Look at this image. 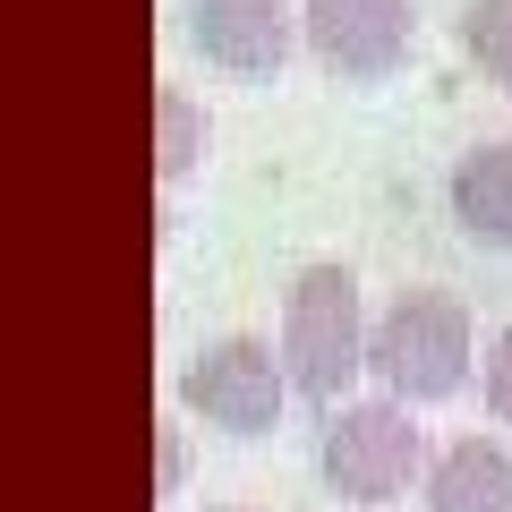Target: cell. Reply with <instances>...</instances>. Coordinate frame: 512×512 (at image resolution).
<instances>
[{"label": "cell", "instance_id": "obj_5", "mask_svg": "<svg viewBox=\"0 0 512 512\" xmlns=\"http://www.w3.org/2000/svg\"><path fill=\"white\" fill-rule=\"evenodd\" d=\"M299 35L333 77H393L410 60V0H308Z\"/></svg>", "mask_w": 512, "mask_h": 512}, {"label": "cell", "instance_id": "obj_11", "mask_svg": "<svg viewBox=\"0 0 512 512\" xmlns=\"http://www.w3.org/2000/svg\"><path fill=\"white\" fill-rule=\"evenodd\" d=\"M487 410H495V419L512 427V325H504V333L487 342Z\"/></svg>", "mask_w": 512, "mask_h": 512}, {"label": "cell", "instance_id": "obj_13", "mask_svg": "<svg viewBox=\"0 0 512 512\" xmlns=\"http://www.w3.org/2000/svg\"><path fill=\"white\" fill-rule=\"evenodd\" d=\"M222 512H231V504H222Z\"/></svg>", "mask_w": 512, "mask_h": 512}, {"label": "cell", "instance_id": "obj_6", "mask_svg": "<svg viewBox=\"0 0 512 512\" xmlns=\"http://www.w3.org/2000/svg\"><path fill=\"white\" fill-rule=\"evenodd\" d=\"M188 43L231 77H274L299 43L291 0H188Z\"/></svg>", "mask_w": 512, "mask_h": 512}, {"label": "cell", "instance_id": "obj_3", "mask_svg": "<svg viewBox=\"0 0 512 512\" xmlns=\"http://www.w3.org/2000/svg\"><path fill=\"white\" fill-rule=\"evenodd\" d=\"M316 470L342 504H393L410 495V478H427V436L410 419V402H342L325 419V444H316Z\"/></svg>", "mask_w": 512, "mask_h": 512}, {"label": "cell", "instance_id": "obj_10", "mask_svg": "<svg viewBox=\"0 0 512 512\" xmlns=\"http://www.w3.org/2000/svg\"><path fill=\"white\" fill-rule=\"evenodd\" d=\"M461 52L478 60L487 86H512V0H470L461 9Z\"/></svg>", "mask_w": 512, "mask_h": 512}, {"label": "cell", "instance_id": "obj_7", "mask_svg": "<svg viewBox=\"0 0 512 512\" xmlns=\"http://www.w3.org/2000/svg\"><path fill=\"white\" fill-rule=\"evenodd\" d=\"M427 512H512V453L495 436H461L427 461Z\"/></svg>", "mask_w": 512, "mask_h": 512}, {"label": "cell", "instance_id": "obj_4", "mask_svg": "<svg viewBox=\"0 0 512 512\" xmlns=\"http://www.w3.org/2000/svg\"><path fill=\"white\" fill-rule=\"evenodd\" d=\"M282 402H291V367H282L274 342H256V333H222V342H205L180 367V410H197L222 436H265V427H282Z\"/></svg>", "mask_w": 512, "mask_h": 512}, {"label": "cell", "instance_id": "obj_12", "mask_svg": "<svg viewBox=\"0 0 512 512\" xmlns=\"http://www.w3.org/2000/svg\"><path fill=\"white\" fill-rule=\"evenodd\" d=\"M180 487H188V436L163 427V436H154V495H180Z\"/></svg>", "mask_w": 512, "mask_h": 512}, {"label": "cell", "instance_id": "obj_2", "mask_svg": "<svg viewBox=\"0 0 512 512\" xmlns=\"http://www.w3.org/2000/svg\"><path fill=\"white\" fill-rule=\"evenodd\" d=\"M470 350H478V333H470V308L453 291H402L376 316V333H367V376L393 402L427 410V402H453L470 384Z\"/></svg>", "mask_w": 512, "mask_h": 512}, {"label": "cell", "instance_id": "obj_8", "mask_svg": "<svg viewBox=\"0 0 512 512\" xmlns=\"http://www.w3.org/2000/svg\"><path fill=\"white\" fill-rule=\"evenodd\" d=\"M444 197H453V222L478 248H512V137L470 146L453 163V180H444Z\"/></svg>", "mask_w": 512, "mask_h": 512}, {"label": "cell", "instance_id": "obj_9", "mask_svg": "<svg viewBox=\"0 0 512 512\" xmlns=\"http://www.w3.org/2000/svg\"><path fill=\"white\" fill-rule=\"evenodd\" d=\"M197 163H205V111H197L188 86H163V94H154V171L180 188Z\"/></svg>", "mask_w": 512, "mask_h": 512}, {"label": "cell", "instance_id": "obj_1", "mask_svg": "<svg viewBox=\"0 0 512 512\" xmlns=\"http://www.w3.org/2000/svg\"><path fill=\"white\" fill-rule=\"evenodd\" d=\"M367 308H359V274L350 265H308L282 299V367H291V393L308 402H350V384L367 376Z\"/></svg>", "mask_w": 512, "mask_h": 512}]
</instances>
